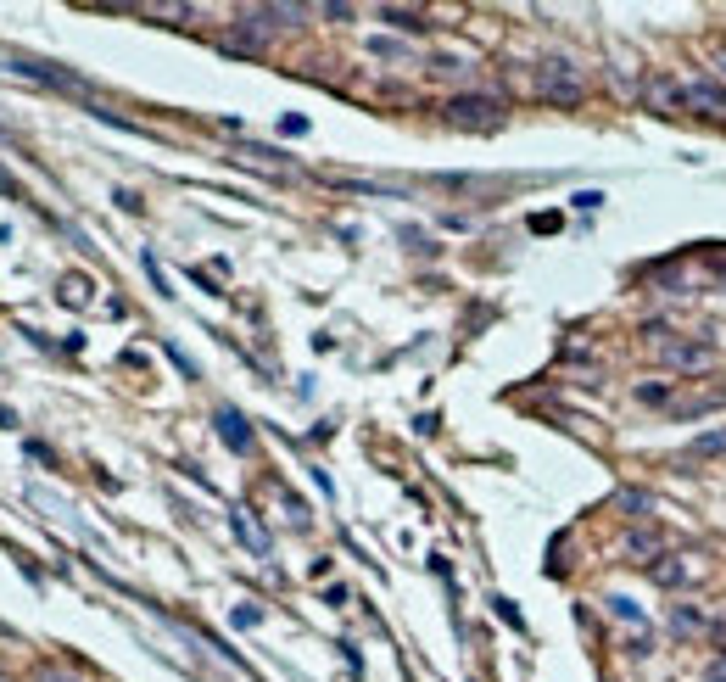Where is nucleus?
Instances as JSON below:
<instances>
[{
	"label": "nucleus",
	"mask_w": 726,
	"mask_h": 682,
	"mask_svg": "<svg viewBox=\"0 0 726 682\" xmlns=\"http://www.w3.org/2000/svg\"><path fill=\"white\" fill-rule=\"evenodd\" d=\"M0 185H6V179H0Z\"/></svg>",
	"instance_id": "nucleus-20"
},
{
	"label": "nucleus",
	"mask_w": 726,
	"mask_h": 682,
	"mask_svg": "<svg viewBox=\"0 0 726 682\" xmlns=\"http://www.w3.org/2000/svg\"><path fill=\"white\" fill-rule=\"evenodd\" d=\"M688 453H693V459H715V453H726V425H715V431H698V437L688 442Z\"/></svg>",
	"instance_id": "nucleus-11"
},
{
	"label": "nucleus",
	"mask_w": 726,
	"mask_h": 682,
	"mask_svg": "<svg viewBox=\"0 0 726 682\" xmlns=\"http://www.w3.org/2000/svg\"><path fill=\"white\" fill-rule=\"evenodd\" d=\"M715 666H721V671H726V654H721V660H715Z\"/></svg>",
	"instance_id": "nucleus-19"
},
{
	"label": "nucleus",
	"mask_w": 726,
	"mask_h": 682,
	"mask_svg": "<svg viewBox=\"0 0 726 682\" xmlns=\"http://www.w3.org/2000/svg\"><path fill=\"white\" fill-rule=\"evenodd\" d=\"M536 95L553 101V107H575V101H581L575 68H570V62H542V68H536Z\"/></svg>",
	"instance_id": "nucleus-4"
},
{
	"label": "nucleus",
	"mask_w": 726,
	"mask_h": 682,
	"mask_svg": "<svg viewBox=\"0 0 726 682\" xmlns=\"http://www.w3.org/2000/svg\"><path fill=\"white\" fill-rule=\"evenodd\" d=\"M609 610H615V615H620V621H642V610H637V604H632V598H615V604H609Z\"/></svg>",
	"instance_id": "nucleus-16"
},
{
	"label": "nucleus",
	"mask_w": 726,
	"mask_h": 682,
	"mask_svg": "<svg viewBox=\"0 0 726 682\" xmlns=\"http://www.w3.org/2000/svg\"><path fill=\"white\" fill-rule=\"evenodd\" d=\"M235 537H241L252 554H268V531H257L252 521H246V509H235Z\"/></svg>",
	"instance_id": "nucleus-13"
},
{
	"label": "nucleus",
	"mask_w": 726,
	"mask_h": 682,
	"mask_svg": "<svg viewBox=\"0 0 726 682\" xmlns=\"http://www.w3.org/2000/svg\"><path fill=\"white\" fill-rule=\"evenodd\" d=\"M642 336H649V353H654L659 364H665V369H676V375H698V369H710V364H715V347L704 341V336L676 341L665 325H649Z\"/></svg>",
	"instance_id": "nucleus-1"
},
{
	"label": "nucleus",
	"mask_w": 726,
	"mask_h": 682,
	"mask_svg": "<svg viewBox=\"0 0 726 682\" xmlns=\"http://www.w3.org/2000/svg\"><path fill=\"white\" fill-rule=\"evenodd\" d=\"M620 548H626L632 554V560H642V565H654L659 560V548H665V537H659V531H626V543H620Z\"/></svg>",
	"instance_id": "nucleus-9"
},
{
	"label": "nucleus",
	"mask_w": 726,
	"mask_h": 682,
	"mask_svg": "<svg viewBox=\"0 0 726 682\" xmlns=\"http://www.w3.org/2000/svg\"><path fill=\"white\" fill-rule=\"evenodd\" d=\"M637 403H649V408H671V403H676V386H671V381H659V386H654V381H642V386H637Z\"/></svg>",
	"instance_id": "nucleus-12"
},
{
	"label": "nucleus",
	"mask_w": 726,
	"mask_h": 682,
	"mask_svg": "<svg viewBox=\"0 0 726 682\" xmlns=\"http://www.w3.org/2000/svg\"><path fill=\"white\" fill-rule=\"evenodd\" d=\"M681 95H688V112H726V90L721 85H710V78H688L681 85Z\"/></svg>",
	"instance_id": "nucleus-7"
},
{
	"label": "nucleus",
	"mask_w": 726,
	"mask_h": 682,
	"mask_svg": "<svg viewBox=\"0 0 726 682\" xmlns=\"http://www.w3.org/2000/svg\"><path fill=\"white\" fill-rule=\"evenodd\" d=\"M704 682H726V671H721V666H710V671H704Z\"/></svg>",
	"instance_id": "nucleus-18"
},
{
	"label": "nucleus",
	"mask_w": 726,
	"mask_h": 682,
	"mask_svg": "<svg viewBox=\"0 0 726 682\" xmlns=\"http://www.w3.org/2000/svg\"><path fill=\"white\" fill-rule=\"evenodd\" d=\"M68 302H90V280H85V275L68 280Z\"/></svg>",
	"instance_id": "nucleus-15"
},
{
	"label": "nucleus",
	"mask_w": 726,
	"mask_h": 682,
	"mask_svg": "<svg viewBox=\"0 0 726 682\" xmlns=\"http://www.w3.org/2000/svg\"><path fill=\"white\" fill-rule=\"evenodd\" d=\"M503 112H509L503 95H492V90H469V95H453L447 101V118L464 123V129H497Z\"/></svg>",
	"instance_id": "nucleus-3"
},
{
	"label": "nucleus",
	"mask_w": 726,
	"mask_h": 682,
	"mask_svg": "<svg viewBox=\"0 0 726 682\" xmlns=\"http://www.w3.org/2000/svg\"><path fill=\"white\" fill-rule=\"evenodd\" d=\"M380 17H386V23H397V29H408V34H420V29H425V17H420V12H403V6H386Z\"/></svg>",
	"instance_id": "nucleus-14"
},
{
	"label": "nucleus",
	"mask_w": 726,
	"mask_h": 682,
	"mask_svg": "<svg viewBox=\"0 0 726 682\" xmlns=\"http://www.w3.org/2000/svg\"><path fill=\"white\" fill-rule=\"evenodd\" d=\"M704 576H710V554H693V548L688 554H659V560L649 565V582L654 588H671V593L676 588H698Z\"/></svg>",
	"instance_id": "nucleus-2"
},
{
	"label": "nucleus",
	"mask_w": 726,
	"mask_h": 682,
	"mask_svg": "<svg viewBox=\"0 0 726 682\" xmlns=\"http://www.w3.org/2000/svg\"><path fill=\"white\" fill-rule=\"evenodd\" d=\"M257 621H263V610H252V604L235 610V627H257Z\"/></svg>",
	"instance_id": "nucleus-17"
},
{
	"label": "nucleus",
	"mask_w": 726,
	"mask_h": 682,
	"mask_svg": "<svg viewBox=\"0 0 726 682\" xmlns=\"http://www.w3.org/2000/svg\"><path fill=\"white\" fill-rule=\"evenodd\" d=\"M715 408H726V386H710V391H693V398H681V403H671V415H676V420H698V415H715Z\"/></svg>",
	"instance_id": "nucleus-6"
},
{
	"label": "nucleus",
	"mask_w": 726,
	"mask_h": 682,
	"mask_svg": "<svg viewBox=\"0 0 726 682\" xmlns=\"http://www.w3.org/2000/svg\"><path fill=\"white\" fill-rule=\"evenodd\" d=\"M642 101H649L654 112H688V95H681V78H649V85H642Z\"/></svg>",
	"instance_id": "nucleus-5"
},
{
	"label": "nucleus",
	"mask_w": 726,
	"mask_h": 682,
	"mask_svg": "<svg viewBox=\"0 0 726 682\" xmlns=\"http://www.w3.org/2000/svg\"><path fill=\"white\" fill-rule=\"evenodd\" d=\"M671 627H676L681 637H721V621H715V615H698V610H688V604L671 610Z\"/></svg>",
	"instance_id": "nucleus-8"
},
{
	"label": "nucleus",
	"mask_w": 726,
	"mask_h": 682,
	"mask_svg": "<svg viewBox=\"0 0 726 682\" xmlns=\"http://www.w3.org/2000/svg\"><path fill=\"white\" fill-rule=\"evenodd\" d=\"M218 437L230 442L235 453H246V448H252V425H246V420L235 415V408H218Z\"/></svg>",
	"instance_id": "nucleus-10"
}]
</instances>
